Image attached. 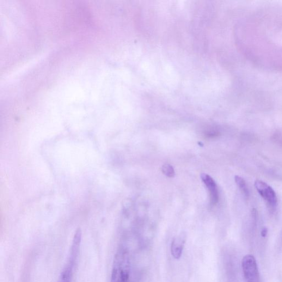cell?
<instances>
[{"label": "cell", "mask_w": 282, "mask_h": 282, "mask_svg": "<svg viewBox=\"0 0 282 282\" xmlns=\"http://www.w3.org/2000/svg\"><path fill=\"white\" fill-rule=\"evenodd\" d=\"M129 274V255L125 250L120 249L114 257L110 282H128Z\"/></svg>", "instance_id": "1"}, {"label": "cell", "mask_w": 282, "mask_h": 282, "mask_svg": "<svg viewBox=\"0 0 282 282\" xmlns=\"http://www.w3.org/2000/svg\"><path fill=\"white\" fill-rule=\"evenodd\" d=\"M254 185L261 198L265 201L269 210L274 211L277 205V198L274 190L267 183L260 180H256Z\"/></svg>", "instance_id": "2"}, {"label": "cell", "mask_w": 282, "mask_h": 282, "mask_svg": "<svg viewBox=\"0 0 282 282\" xmlns=\"http://www.w3.org/2000/svg\"><path fill=\"white\" fill-rule=\"evenodd\" d=\"M242 268L247 282H260L259 268L253 255H248L244 257Z\"/></svg>", "instance_id": "3"}, {"label": "cell", "mask_w": 282, "mask_h": 282, "mask_svg": "<svg viewBox=\"0 0 282 282\" xmlns=\"http://www.w3.org/2000/svg\"><path fill=\"white\" fill-rule=\"evenodd\" d=\"M201 177L202 180L209 190L211 205H216L219 200V194L216 182L211 176L207 174H202Z\"/></svg>", "instance_id": "4"}, {"label": "cell", "mask_w": 282, "mask_h": 282, "mask_svg": "<svg viewBox=\"0 0 282 282\" xmlns=\"http://www.w3.org/2000/svg\"><path fill=\"white\" fill-rule=\"evenodd\" d=\"M186 240V234L183 232L174 238L171 245V253L175 259L178 260L180 258Z\"/></svg>", "instance_id": "5"}, {"label": "cell", "mask_w": 282, "mask_h": 282, "mask_svg": "<svg viewBox=\"0 0 282 282\" xmlns=\"http://www.w3.org/2000/svg\"><path fill=\"white\" fill-rule=\"evenodd\" d=\"M235 181L237 186L240 190L244 197L248 199L249 197L250 193L246 181H245L243 177L238 175L235 176Z\"/></svg>", "instance_id": "6"}, {"label": "cell", "mask_w": 282, "mask_h": 282, "mask_svg": "<svg viewBox=\"0 0 282 282\" xmlns=\"http://www.w3.org/2000/svg\"><path fill=\"white\" fill-rule=\"evenodd\" d=\"M73 266L67 263L63 271L61 273L58 282H70L73 270Z\"/></svg>", "instance_id": "7"}, {"label": "cell", "mask_w": 282, "mask_h": 282, "mask_svg": "<svg viewBox=\"0 0 282 282\" xmlns=\"http://www.w3.org/2000/svg\"><path fill=\"white\" fill-rule=\"evenodd\" d=\"M163 173L169 177H173L175 176V171L174 168L169 164H164L162 167Z\"/></svg>", "instance_id": "8"}]
</instances>
